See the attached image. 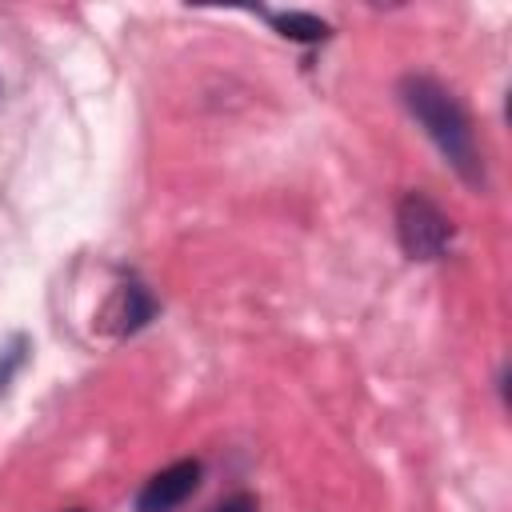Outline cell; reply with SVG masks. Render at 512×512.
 <instances>
[{"instance_id":"6da1fadb","label":"cell","mask_w":512,"mask_h":512,"mask_svg":"<svg viewBox=\"0 0 512 512\" xmlns=\"http://www.w3.org/2000/svg\"><path fill=\"white\" fill-rule=\"evenodd\" d=\"M400 100L404 108L412 112V120L428 132V140L444 152V160L468 180V184H480L484 180V164H480V148H476V132H472V120L464 112V104L432 76H404L400 80Z\"/></svg>"},{"instance_id":"7a4b0ae2","label":"cell","mask_w":512,"mask_h":512,"mask_svg":"<svg viewBox=\"0 0 512 512\" xmlns=\"http://www.w3.org/2000/svg\"><path fill=\"white\" fill-rule=\"evenodd\" d=\"M396 236L412 260H440L452 244V220L424 192H404L396 204Z\"/></svg>"},{"instance_id":"3957f363","label":"cell","mask_w":512,"mask_h":512,"mask_svg":"<svg viewBox=\"0 0 512 512\" xmlns=\"http://www.w3.org/2000/svg\"><path fill=\"white\" fill-rule=\"evenodd\" d=\"M200 488V460H176L148 476V484L136 496V512H172Z\"/></svg>"},{"instance_id":"277c9868","label":"cell","mask_w":512,"mask_h":512,"mask_svg":"<svg viewBox=\"0 0 512 512\" xmlns=\"http://www.w3.org/2000/svg\"><path fill=\"white\" fill-rule=\"evenodd\" d=\"M268 24L280 32V36H288V40H300V44H316V40H324L332 28L320 20V16H312V12H268Z\"/></svg>"},{"instance_id":"5b68a950","label":"cell","mask_w":512,"mask_h":512,"mask_svg":"<svg viewBox=\"0 0 512 512\" xmlns=\"http://www.w3.org/2000/svg\"><path fill=\"white\" fill-rule=\"evenodd\" d=\"M152 316H156L152 292L140 288V284H128V288L120 292V332H136V328H144Z\"/></svg>"},{"instance_id":"8992f818","label":"cell","mask_w":512,"mask_h":512,"mask_svg":"<svg viewBox=\"0 0 512 512\" xmlns=\"http://www.w3.org/2000/svg\"><path fill=\"white\" fill-rule=\"evenodd\" d=\"M24 360H28V336H12V344L0 348V392L12 384V376L24 368Z\"/></svg>"},{"instance_id":"52a82bcc","label":"cell","mask_w":512,"mask_h":512,"mask_svg":"<svg viewBox=\"0 0 512 512\" xmlns=\"http://www.w3.org/2000/svg\"><path fill=\"white\" fill-rule=\"evenodd\" d=\"M208 512H256V496H252V492H236V496L220 500V504L208 508Z\"/></svg>"},{"instance_id":"ba28073f","label":"cell","mask_w":512,"mask_h":512,"mask_svg":"<svg viewBox=\"0 0 512 512\" xmlns=\"http://www.w3.org/2000/svg\"><path fill=\"white\" fill-rule=\"evenodd\" d=\"M68 512H84V508H68Z\"/></svg>"}]
</instances>
